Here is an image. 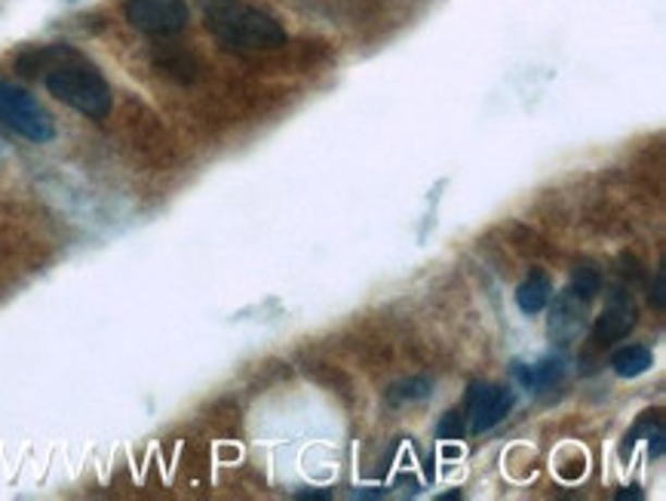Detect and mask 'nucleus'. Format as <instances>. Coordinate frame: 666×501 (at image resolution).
Listing matches in <instances>:
<instances>
[{"label": "nucleus", "mask_w": 666, "mask_h": 501, "mask_svg": "<svg viewBox=\"0 0 666 501\" xmlns=\"http://www.w3.org/2000/svg\"><path fill=\"white\" fill-rule=\"evenodd\" d=\"M649 452L654 455V459H661V455H664V425H657V428L649 433Z\"/></svg>", "instance_id": "4468645a"}, {"label": "nucleus", "mask_w": 666, "mask_h": 501, "mask_svg": "<svg viewBox=\"0 0 666 501\" xmlns=\"http://www.w3.org/2000/svg\"><path fill=\"white\" fill-rule=\"evenodd\" d=\"M563 361H553V357L541 361L538 366H529V369H516V376L529 388H550V384H556V381L563 379Z\"/></svg>", "instance_id": "9d476101"}, {"label": "nucleus", "mask_w": 666, "mask_h": 501, "mask_svg": "<svg viewBox=\"0 0 666 501\" xmlns=\"http://www.w3.org/2000/svg\"><path fill=\"white\" fill-rule=\"evenodd\" d=\"M550 295H553L550 277L544 271H531L516 290V305L522 314H541L550 305Z\"/></svg>", "instance_id": "6e6552de"}, {"label": "nucleus", "mask_w": 666, "mask_h": 501, "mask_svg": "<svg viewBox=\"0 0 666 501\" xmlns=\"http://www.w3.org/2000/svg\"><path fill=\"white\" fill-rule=\"evenodd\" d=\"M587 305H590V302L581 298L575 290H565V293L556 298L553 314H550V335H556L559 342H571L583 329Z\"/></svg>", "instance_id": "423d86ee"}, {"label": "nucleus", "mask_w": 666, "mask_h": 501, "mask_svg": "<svg viewBox=\"0 0 666 501\" xmlns=\"http://www.w3.org/2000/svg\"><path fill=\"white\" fill-rule=\"evenodd\" d=\"M612 366H615V372L620 379H639V376H645L651 366H654V354L645 345H627L615 351Z\"/></svg>", "instance_id": "1a4fd4ad"}, {"label": "nucleus", "mask_w": 666, "mask_h": 501, "mask_svg": "<svg viewBox=\"0 0 666 501\" xmlns=\"http://www.w3.org/2000/svg\"><path fill=\"white\" fill-rule=\"evenodd\" d=\"M430 391H433V381L430 379L396 381L391 391H387V403H393V406H403V403H418V400H428Z\"/></svg>", "instance_id": "9b49d317"}, {"label": "nucleus", "mask_w": 666, "mask_h": 501, "mask_svg": "<svg viewBox=\"0 0 666 501\" xmlns=\"http://www.w3.org/2000/svg\"><path fill=\"white\" fill-rule=\"evenodd\" d=\"M617 499H642V492H639L636 486H630V489H624V492H617Z\"/></svg>", "instance_id": "dca6fc26"}, {"label": "nucleus", "mask_w": 666, "mask_h": 501, "mask_svg": "<svg viewBox=\"0 0 666 501\" xmlns=\"http://www.w3.org/2000/svg\"><path fill=\"white\" fill-rule=\"evenodd\" d=\"M126 22L151 37H172L188 28V3L185 0H126Z\"/></svg>", "instance_id": "20e7f679"}, {"label": "nucleus", "mask_w": 666, "mask_h": 501, "mask_svg": "<svg viewBox=\"0 0 666 501\" xmlns=\"http://www.w3.org/2000/svg\"><path fill=\"white\" fill-rule=\"evenodd\" d=\"M516 394L504 384H473L467 394V413H470V431H492L510 415Z\"/></svg>", "instance_id": "39448f33"}, {"label": "nucleus", "mask_w": 666, "mask_h": 501, "mask_svg": "<svg viewBox=\"0 0 666 501\" xmlns=\"http://www.w3.org/2000/svg\"><path fill=\"white\" fill-rule=\"evenodd\" d=\"M16 65L22 74L44 71V84L52 96L86 118L104 121L111 114V87L102 71L69 47H37L22 52Z\"/></svg>", "instance_id": "f257e3e1"}, {"label": "nucleus", "mask_w": 666, "mask_h": 501, "mask_svg": "<svg viewBox=\"0 0 666 501\" xmlns=\"http://www.w3.org/2000/svg\"><path fill=\"white\" fill-rule=\"evenodd\" d=\"M632 327H636V308H632L630 295H612L608 308L596 320V339L602 345H608V342L624 339Z\"/></svg>", "instance_id": "0eeeda50"}, {"label": "nucleus", "mask_w": 666, "mask_h": 501, "mask_svg": "<svg viewBox=\"0 0 666 501\" xmlns=\"http://www.w3.org/2000/svg\"><path fill=\"white\" fill-rule=\"evenodd\" d=\"M203 25L224 50L274 52L286 47V28L264 10L239 0H212L206 3Z\"/></svg>", "instance_id": "f03ea898"}, {"label": "nucleus", "mask_w": 666, "mask_h": 501, "mask_svg": "<svg viewBox=\"0 0 666 501\" xmlns=\"http://www.w3.org/2000/svg\"><path fill=\"white\" fill-rule=\"evenodd\" d=\"M301 499H329L332 492H298Z\"/></svg>", "instance_id": "f3484780"}, {"label": "nucleus", "mask_w": 666, "mask_h": 501, "mask_svg": "<svg viewBox=\"0 0 666 501\" xmlns=\"http://www.w3.org/2000/svg\"><path fill=\"white\" fill-rule=\"evenodd\" d=\"M464 433H467V425H464V415L461 413H445L443 418H440V425H436V437L440 440H461Z\"/></svg>", "instance_id": "ddd939ff"}, {"label": "nucleus", "mask_w": 666, "mask_h": 501, "mask_svg": "<svg viewBox=\"0 0 666 501\" xmlns=\"http://www.w3.org/2000/svg\"><path fill=\"white\" fill-rule=\"evenodd\" d=\"M0 123L10 126L13 133L25 136L28 142H52L55 136V126L52 118L44 111V105L37 102L32 93L13 87V84H3L0 81Z\"/></svg>", "instance_id": "7ed1b4c3"}, {"label": "nucleus", "mask_w": 666, "mask_h": 501, "mask_svg": "<svg viewBox=\"0 0 666 501\" xmlns=\"http://www.w3.org/2000/svg\"><path fill=\"white\" fill-rule=\"evenodd\" d=\"M654 305L664 308V274H657V283H654Z\"/></svg>", "instance_id": "2eb2a0df"}, {"label": "nucleus", "mask_w": 666, "mask_h": 501, "mask_svg": "<svg viewBox=\"0 0 666 501\" xmlns=\"http://www.w3.org/2000/svg\"><path fill=\"white\" fill-rule=\"evenodd\" d=\"M657 425H664V421H661V413H657V410H654V413L642 415V418H639V421L632 425V431L627 433V440H624V455H630L632 447L639 443V437H642V433H651V431H654V428H657Z\"/></svg>", "instance_id": "f8f14e48"}]
</instances>
